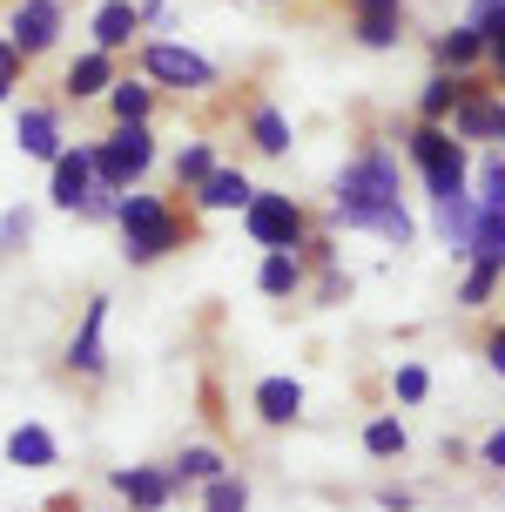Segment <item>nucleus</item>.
<instances>
[{"mask_svg":"<svg viewBox=\"0 0 505 512\" xmlns=\"http://www.w3.org/2000/svg\"><path fill=\"white\" fill-rule=\"evenodd\" d=\"M61 88L75 95V102H95V95H108L115 88V54L108 48H88L68 61V75H61Z\"/></svg>","mask_w":505,"mask_h":512,"instance_id":"nucleus-13","label":"nucleus"},{"mask_svg":"<svg viewBox=\"0 0 505 512\" xmlns=\"http://www.w3.org/2000/svg\"><path fill=\"white\" fill-rule=\"evenodd\" d=\"M351 34H357V48H398L404 0H351Z\"/></svg>","mask_w":505,"mask_h":512,"instance_id":"nucleus-10","label":"nucleus"},{"mask_svg":"<svg viewBox=\"0 0 505 512\" xmlns=\"http://www.w3.org/2000/svg\"><path fill=\"white\" fill-rule=\"evenodd\" d=\"M472 88V75H452V68H438V75L425 81V95H418V122H452L458 95Z\"/></svg>","mask_w":505,"mask_h":512,"instance_id":"nucleus-19","label":"nucleus"},{"mask_svg":"<svg viewBox=\"0 0 505 512\" xmlns=\"http://www.w3.org/2000/svg\"><path fill=\"white\" fill-rule=\"evenodd\" d=\"M21 68H27V54L14 48V41H0V102H7V95L21 88Z\"/></svg>","mask_w":505,"mask_h":512,"instance_id":"nucleus-35","label":"nucleus"},{"mask_svg":"<svg viewBox=\"0 0 505 512\" xmlns=\"http://www.w3.org/2000/svg\"><path fill=\"white\" fill-rule=\"evenodd\" d=\"M479 34H485V68L505 81V14H499L492 27H479Z\"/></svg>","mask_w":505,"mask_h":512,"instance_id":"nucleus-36","label":"nucleus"},{"mask_svg":"<svg viewBox=\"0 0 505 512\" xmlns=\"http://www.w3.org/2000/svg\"><path fill=\"white\" fill-rule=\"evenodd\" d=\"M135 7H142V21H162V7H169V0H135Z\"/></svg>","mask_w":505,"mask_h":512,"instance_id":"nucleus-40","label":"nucleus"},{"mask_svg":"<svg viewBox=\"0 0 505 512\" xmlns=\"http://www.w3.org/2000/svg\"><path fill=\"white\" fill-rule=\"evenodd\" d=\"M485 358H492V371L505 378V331H492V337H485Z\"/></svg>","mask_w":505,"mask_h":512,"instance_id":"nucleus-39","label":"nucleus"},{"mask_svg":"<svg viewBox=\"0 0 505 512\" xmlns=\"http://www.w3.org/2000/svg\"><path fill=\"white\" fill-rule=\"evenodd\" d=\"M458 135V142H499L505 135V102L499 95H485L479 81H472V88H465V95H458V108H452V122H445Z\"/></svg>","mask_w":505,"mask_h":512,"instance_id":"nucleus-7","label":"nucleus"},{"mask_svg":"<svg viewBox=\"0 0 505 512\" xmlns=\"http://www.w3.org/2000/svg\"><path fill=\"white\" fill-rule=\"evenodd\" d=\"M391 209H404V176L398 155L384 142H357V155L337 169V189H330V216L344 230H378Z\"/></svg>","mask_w":505,"mask_h":512,"instance_id":"nucleus-1","label":"nucleus"},{"mask_svg":"<svg viewBox=\"0 0 505 512\" xmlns=\"http://www.w3.org/2000/svg\"><path fill=\"white\" fill-rule=\"evenodd\" d=\"M256 411H263V425H290L303 411V384L297 378H263L256 384Z\"/></svg>","mask_w":505,"mask_h":512,"instance_id":"nucleus-20","label":"nucleus"},{"mask_svg":"<svg viewBox=\"0 0 505 512\" xmlns=\"http://www.w3.org/2000/svg\"><path fill=\"white\" fill-rule=\"evenodd\" d=\"M54 34H61V0H14V27H7V41H14L27 61L48 54Z\"/></svg>","mask_w":505,"mask_h":512,"instance_id":"nucleus-9","label":"nucleus"},{"mask_svg":"<svg viewBox=\"0 0 505 512\" xmlns=\"http://www.w3.org/2000/svg\"><path fill=\"white\" fill-rule=\"evenodd\" d=\"M7 459L21 465V472H41V465H54V438L41 432V425H14V438H7Z\"/></svg>","mask_w":505,"mask_h":512,"instance_id":"nucleus-22","label":"nucleus"},{"mask_svg":"<svg viewBox=\"0 0 505 512\" xmlns=\"http://www.w3.org/2000/svg\"><path fill=\"white\" fill-rule=\"evenodd\" d=\"M202 512H250V486H243L236 472L209 479V486H202Z\"/></svg>","mask_w":505,"mask_h":512,"instance_id":"nucleus-28","label":"nucleus"},{"mask_svg":"<svg viewBox=\"0 0 505 512\" xmlns=\"http://www.w3.org/2000/svg\"><path fill=\"white\" fill-rule=\"evenodd\" d=\"M391 391H398V405H418L431 391V378H425V364H398V378H391Z\"/></svg>","mask_w":505,"mask_h":512,"instance_id":"nucleus-34","label":"nucleus"},{"mask_svg":"<svg viewBox=\"0 0 505 512\" xmlns=\"http://www.w3.org/2000/svg\"><path fill=\"white\" fill-rule=\"evenodd\" d=\"M472 256H485V263H505V203L485 209L479 203V230H472Z\"/></svg>","mask_w":505,"mask_h":512,"instance_id":"nucleus-26","label":"nucleus"},{"mask_svg":"<svg viewBox=\"0 0 505 512\" xmlns=\"http://www.w3.org/2000/svg\"><path fill=\"white\" fill-rule=\"evenodd\" d=\"M149 162H155L149 122H115V128L95 142V176L108 182V189H135V182L149 176Z\"/></svg>","mask_w":505,"mask_h":512,"instance_id":"nucleus-4","label":"nucleus"},{"mask_svg":"<svg viewBox=\"0 0 505 512\" xmlns=\"http://www.w3.org/2000/svg\"><path fill=\"white\" fill-rule=\"evenodd\" d=\"M499 14H505V0H472V7H465V21H472V27H492Z\"/></svg>","mask_w":505,"mask_h":512,"instance_id":"nucleus-37","label":"nucleus"},{"mask_svg":"<svg viewBox=\"0 0 505 512\" xmlns=\"http://www.w3.org/2000/svg\"><path fill=\"white\" fill-rule=\"evenodd\" d=\"M95 48H108V54H122L128 41H135V34H142V7H135V0H101L95 7Z\"/></svg>","mask_w":505,"mask_h":512,"instance_id":"nucleus-15","label":"nucleus"},{"mask_svg":"<svg viewBox=\"0 0 505 512\" xmlns=\"http://www.w3.org/2000/svg\"><path fill=\"white\" fill-rule=\"evenodd\" d=\"M479 459H485V465H499V472H505V425H499L492 438H485V452H479Z\"/></svg>","mask_w":505,"mask_h":512,"instance_id":"nucleus-38","label":"nucleus"},{"mask_svg":"<svg viewBox=\"0 0 505 512\" xmlns=\"http://www.w3.org/2000/svg\"><path fill=\"white\" fill-rule=\"evenodd\" d=\"M250 142H256L263 155H290V122H283L270 102H256V108H250Z\"/></svg>","mask_w":505,"mask_h":512,"instance_id":"nucleus-23","label":"nucleus"},{"mask_svg":"<svg viewBox=\"0 0 505 512\" xmlns=\"http://www.w3.org/2000/svg\"><path fill=\"white\" fill-rule=\"evenodd\" d=\"M472 230H479V196H472V189L445 196V203H438V243L452 256H472Z\"/></svg>","mask_w":505,"mask_h":512,"instance_id":"nucleus-12","label":"nucleus"},{"mask_svg":"<svg viewBox=\"0 0 505 512\" xmlns=\"http://www.w3.org/2000/svg\"><path fill=\"white\" fill-rule=\"evenodd\" d=\"M169 479H176V486H209V479H223V459H216L209 445H189V452L169 465Z\"/></svg>","mask_w":505,"mask_h":512,"instance_id":"nucleus-25","label":"nucleus"},{"mask_svg":"<svg viewBox=\"0 0 505 512\" xmlns=\"http://www.w3.org/2000/svg\"><path fill=\"white\" fill-rule=\"evenodd\" d=\"M364 452H371V459H398L404 452V425L398 418H371V425H364Z\"/></svg>","mask_w":505,"mask_h":512,"instance_id":"nucleus-30","label":"nucleus"},{"mask_svg":"<svg viewBox=\"0 0 505 512\" xmlns=\"http://www.w3.org/2000/svg\"><path fill=\"white\" fill-rule=\"evenodd\" d=\"M142 75L162 81V88H182V95H209V88H216V61H202V54L182 48V41H149V48H142Z\"/></svg>","mask_w":505,"mask_h":512,"instance_id":"nucleus-5","label":"nucleus"},{"mask_svg":"<svg viewBox=\"0 0 505 512\" xmlns=\"http://www.w3.org/2000/svg\"><path fill=\"white\" fill-rule=\"evenodd\" d=\"M115 230H122V256L128 263H155L182 243V216L162 196H142V189H122V209H115Z\"/></svg>","mask_w":505,"mask_h":512,"instance_id":"nucleus-2","label":"nucleus"},{"mask_svg":"<svg viewBox=\"0 0 505 512\" xmlns=\"http://www.w3.org/2000/svg\"><path fill=\"white\" fill-rule=\"evenodd\" d=\"M27 236H34V209H7V216H0V263L21 250Z\"/></svg>","mask_w":505,"mask_h":512,"instance_id":"nucleus-32","label":"nucleus"},{"mask_svg":"<svg viewBox=\"0 0 505 512\" xmlns=\"http://www.w3.org/2000/svg\"><path fill=\"white\" fill-rule=\"evenodd\" d=\"M14 142H21V155H34V162H54V155L68 149L54 108H21V115H14Z\"/></svg>","mask_w":505,"mask_h":512,"instance_id":"nucleus-14","label":"nucleus"},{"mask_svg":"<svg viewBox=\"0 0 505 512\" xmlns=\"http://www.w3.org/2000/svg\"><path fill=\"white\" fill-rule=\"evenodd\" d=\"M209 169H216V149H209V142H189V149H176V189H196Z\"/></svg>","mask_w":505,"mask_h":512,"instance_id":"nucleus-29","label":"nucleus"},{"mask_svg":"<svg viewBox=\"0 0 505 512\" xmlns=\"http://www.w3.org/2000/svg\"><path fill=\"white\" fill-rule=\"evenodd\" d=\"M115 209H122V189H108V182H95V189H88V203H81L75 216H88V223H115Z\"/></svg>","mask_w":505,"mask_h":512,"instance_id":"nucleus-33","label":"nucleus"},{"mask_svg":"<svg viewBox=\"0 0 505 512\" xmlns=\"http://www.w3.org/2000/svg\"><path fill=\"white\" fill-rule=\"evenodd\" d=\"M54 169V182H48V196H54V209H81L88 203V189H95V142H81V149H61L48 162Z\"/></svg>","mask_w":505,"mask_h":512,"instance_id":"nucleus-8","label":"nucleus"},{"mask_svg":"<svg viewBox=\"0 0 505 512\" xmlns=\"http://www.w3.org/2000/svg\"><path fill=\"white\" fill-rule=\"evenodd\" d=\"M431 54H438V68H452V75H472V68L485 61V34H479L472 21H458L452 34H438V48H431Z\"/></svg>","mask_w":505,"mask_h":512,"instance_id":"nucleus-17","label":"nucleus"},{"mask_svg":"<svg viewBox=\"0 0 505 512\" xmlns=\"http://www.w3.org/2000/svg\"><path fill=\"white\" fill-rule=\"evenodd\" d=\"M263 297H297V283H303V256L297 250H270L263 256Z\"/></svg>","mask_w":505,"mask_h":512,"instance_id":"nucleus-21","label":"nucleus"},{"mask_svg":"<svg viewBox=\"0 0 505 512\" xmlns=\"http://www.w3.org/2000/svg\"><path fill=\"white\" fill-rule=\"evenodd\" d=\"M101 324H108V297H95L88 304V317H81V331H75V344H68V364H75L81 378H101Z\"/></svg>","mask_w":505,"mask_h":512,"instance_id":"nucleus-16","label":"nucleus"},{"mask_svg":"<svg viewBox=\"0 0 505 512\" xmlns=\"http://www.w3.org/2000/svg\"><path fill=\"white\" fill-rule=\"evenodd\" d=\"M108 486L122 492L135 512H162V506H169V492H176V479H169V472H155V465H115V472H108Z\"/></svg>","mask_w":505,"mask_h":512,"instance_id":"nucleus-11","label":"nucleus"},{"mask_svg":"<svg viewBox=\"0 0 505 512\" xmlns=\"http://www.w3.org/2000/svg\"><path fill=\"white\" fill-rule=\"evenodd\" d=\"M499 142H505V135H499Z\"/></svg>","mask_w":505,"mask_h":512,"instance_id":"nucleus-41","label":"nucleus"},{"mask_svg":"<svg viewBox=\"0 0 505 512\" xmlns=\"http://www.w3.org/2000/svg\"><path fill=\"white\" fill-rule=\"evenodd\" d=\"M250 176H243V169H209V176L196 182V203L202 209H250Z\"/></svg>","mask_w":505,"mask_h":512,"instance_id":"nucleus-18","label":"nucleus"},{"mask_svg":"<svg viewBox=\"0 0 505 512\" xmlns=\"http://www.w3.org/2000/svg\"><path fill=\"white\" fill-rule=\"evenodd\" d=\"M472 196H479L485 209H499V203H505V155L479 162V176H472Z\"/></svg>","mask_w":505,"mask_h":512,"instance_id":"nucleus-31","label":"nucleus"},{"mask_svg":"<svg viewBox=\"0 0 505 512\" xmlns=\"http://www.w3.org/2000/svg\"><path fill=\"white\" fill-rule=\"evenodd\" d=\"M411 162H418V176H425L431 203H445V196H458V189H472V162H465V142H458L445 122H418L411 135Z\"/></svg>","mask_w":505,"mask_h":512,"instance_id":"nucleus-3","label":"nucleus"},{"mask_svg":"<svg viewBox=\"0 0 505 512\" xmlns=\"http://www.w3.org/2000/svg\"><path fill=\"white\" fill-rule=\"evenodd\" d=\"M243 230L263 243V250H303V209L283 196V189H256L250 209H243Z\"/></svg>","mask_w":505,"mask_h":512,"instance_id":"nucleus-6","label":"nucleus"},{"mask_svg":"<svg viewBox=\"0 0 505 512\" xmlns=\"http://www.w3.org/2000/svg\"><path fill=\"white\" fill-rule=\"evenodd\" d=\"M108 115H115V122H149L155 115V88H142V81H115V88H108Z\"/></svg>","mask_w":505,"mask_h":512,"instance_id":"nucleus-24","label":"nucleus"},{"mask_svg":"<svg viewBox=\"0 0 505 512\" xmlns=\"http://www.w3.org/2000/svg\"><path fill=\"white\" fill-rule=\"evenodd\" d=\"M499 277H505V263H485V256H472V270H465V283H458V304L479 310L485 297L499 290Z\"/></svg>","mask_w":505,"mask_h":512,"instance_id":"nucleus-27","label":"nucleus"}]
</instances>
